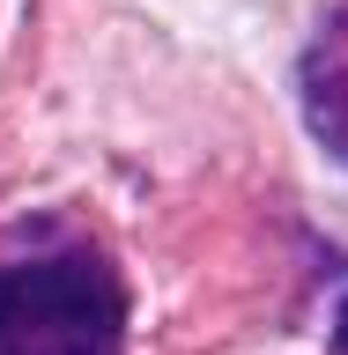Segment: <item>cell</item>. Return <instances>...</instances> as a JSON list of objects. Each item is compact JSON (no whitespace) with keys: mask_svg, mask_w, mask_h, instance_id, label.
Segmentation results:
<instances>
[{"mask_svg":"<svg viewBox=\"0 0 348 355\" xmlns=\"http://www.w3.org/2000/svg\"><path fill=\"white\" fill-rule=\"evenodd\" d=\"M0 355H126V282L89 244L0 266Z\"/></svg>","mask_w":348,"mask_h":355,"instance_id":"obj_1","label":"cell"},{"mask_svg":"<svg viewBox=\"0 0 348 355\" xmlns=\"http://www.w3.org/2000/svg\"><path fill=\"white\" fill-rule=\"evenodd\" d=\"M297 104H304L311 141L348 163V8H333L304 44V67H297Z\"/></svg>","mask_w":348,"mask_h":355,"instance_id":"obj_2","label":"cell"},{"mask_svg":"<svg viewBox=\"0 0 348 355\" xmlns=\"http://www.w3.org/2000/svg\"><path fill=\"white\" fill-rule=\"evenodd\" d=\"M333 355H348V304H341V318H333Z\"/></svg>","mask_w":348,"mask_h":355,"instance_id":"obj_3","label":"cell"}]
</instances>
